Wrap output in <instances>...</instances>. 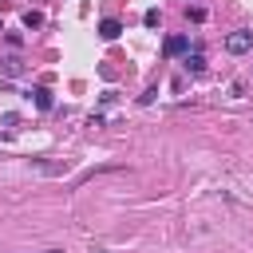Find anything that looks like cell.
<instances>
[{"mask_svg":"<svg viewBox=\"0 0 253 253\" xmlns=\"http://www.w3.org/2000/svg\"><path fill=\"white\" fill-rule=\"evenodd\" d=\"M0 123H4V126H16V123H20V115H16V111H4V115H0Z\"/></svg>","mask_w":253,"mask_h":253,"instance_id":"obj_10","label":"cell"},{"mask_svg":"<svg viewBox=\"0 0 253 253\" xmlns=\"http://www.w3.org/2000/svg\"><path fill=\"white\" fill-rule=\"evenodd\" d=\"M99 36H103V40H119V36H123V20H115V16L99 20Z\"/></svg>","mask_w":253,"mask_h":253,"instance_id":"obj_3","label":"cell"},{"mask_svg":"<svg viewBox=\"0 0 253 253\" xmlns=\"http://www.w3.org/2000/svg\"><path fill=\"white\" fill-rule=\"evenodd\" d=\"M225 51H229V55H245V51H253V32H249V28L229 32V36H225Z\"/></svg>","mask_w":253,"mask_h":253,"instance_id":"obj_1","label":"cell"},{"mask_svg":"<svg viewBox=\"0 0 253 253\" xmlns=\"http://www.w3.org/2000/svg\"><path fill=\"white\" fill-rule=\"evenodd\" d=\"M162 51H166V55H186V51H190V36H166Z\"/></svg>","mask_w":253,"mask_h":253,"instance_id":"obj_2","label":"cell"},{"mask_svg":"<svg viewBox=\"0 0 253 253\" xmlns=\"http://www.w3.org/2000/svg\"><path fill=\"white\" fill-rule=\"evenodd\" d=\"M43 253H63V249H43Z\"/></svg>","mask_w":253,"mask_h":253,"instance_id":"obj_11","label":"cell"},{"mask_svg":"<svg viewBox=\"0 0 253 253\" xmlns=\"http://www.w3.org/2000/svg\"><path fill=\"white\" fill-rule=\"evenodd\" d=\"M158 20H162L158 8H146V12H142V24H146V28H158Z\"/></svg>","mask_w":253,"mask_h":253,"instance_id":"obj_8","label":"cell"},{"mask_svg":"<svg viewBox=\"0 0 253 253\" xmlns=\"http://www.w3.org/2000/svg\"><path fill=\"white\" fill-rule=\"evenodd\" d=\"M186 71H190V75H202V71H206V55H202V51H186Z\"/></svg>","mask_w":253,"mask_h":253,"instance_id":"obj_5","label":"cell"},{"mask_svg":"<svg viewBox=\"0 0 253 253\" xmlns=\"http://www.w3.org/2000/svg\"><path fill=\"white\" fill-rule=\"evenodd\" d=\"M20 71H24V63H20V59H16V55H12V59H4V63H0V75H8V79H12V75H20Z\"/></svg>","mask_w":253,"mask_h":253,"instance_id":"obj_6","label":"cell"},{"mask_svg":"<svg viewBox=\"0 0 253 253\" xmlns=\"http://www.w3.org/2000/svg\"><path fill=\"white\" fill-rule=\"evenodd\" d=\"M28 95H32V103H36L40 111H51V107H55V99H51V91H47V87H32Z\"/></svg>","mask_w":253,"mask_h":253,"instance_id":"obj_4","label":"cell"},{"mask_svg":"<svg viewBox=\"0 0 253 253\" xmlns=\"http://www.w3.org/2000/svg\"><path fill=\"white\" fill-rule=\"evenodd\" d=\"M20 20H24V28H40V24H43V16H40V12H24Z\"/></svg>","mask_w":253,"mask_h":253,"instance_id":"obj_7","label":"cell"},{"mask_svg":"<svg viewBox=\"0 0 253 253\" xmlns=\"http://www.w3.org/2000/svg\"><path fill=\"white\" fill-rule=\"evenodd\" d=\"M154 99H158V87H146V91H142V95H138V103H142V107H150V103H154Z\"/></svg>","mask_w":253,"mask_h":253,"instance_id":"obj_9","label":"cell"}]
</instances>
